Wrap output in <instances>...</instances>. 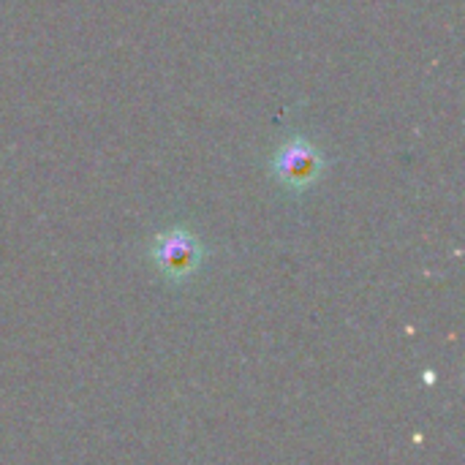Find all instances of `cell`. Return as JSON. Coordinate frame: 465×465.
<instances>
[{
  "label": "cell",
  "instance_id": "1",
  "mask_svg": "<svg viewBox=\"0 0 465 465\" xmlns=\"http://www.w3.org/2000/svg\"><path fill=\"white\" fill-rule=\"evenodd\" d=\"M153 256H155L163 275H169L174 281H183L199 267L202 248L188 232L174 229V232H166V234L158 237V242L153 248Z\"/></svg>",
  "mask_w": 465,
  "mask_h": 465
},
{
  "label": "cell",
  "instance_id": "2",
  "mask_svg": "<svg viewBox=\"0 0 465 465\" xmlns=\"http://www.w3.org/2000/svg\"><path fill=\"white\" fill-rule=\"evenodd\" d=\"M322 166L324 163L319 150L305 139H292L275 155V174L289 188H308L319 177Z\"/></svg>",
  "mask_w": 465,
  "mask_h": 465
}]
</instances>
